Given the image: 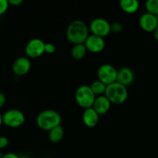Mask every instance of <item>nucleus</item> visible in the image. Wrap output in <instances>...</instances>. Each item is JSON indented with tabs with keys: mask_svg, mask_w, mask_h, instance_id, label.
<instances>
[{
	"mask_svg": "<svg viewBox=\"0 0 158 158\" xmlns=\"http://www.w3.org/2000/svg\"><path fill=\"white\" fill-rule=\"evenodd\" d=\"M26 121L24 114L18 109H10L2 114V122L5 126L16 128L22 126Z\"/></svg>",
	"mask_w": 158,
	"mask_h": 158,
	"instance_id": "nucleus-5",
	"label": "nucleus"
},
{
	"mask_svg": "<svg viewBox=\"0 0 158 158\" xmlns=\"http://www.w3.org/2000/svg\"><path fill=\"white\" fill-rule=\"evenodd\" d=\"M9 3L8 0H0V15H3L8 10Z\"/></svg>",
	"mask_w": 158,
	"mask_h": 158,
	"instance_id": "nucleus-21",
	"label": "nucleus"
},
{
	"mask_svg": "<svg viewBox=\"0 0 158 158\" xmlns=\"http://www.w3.org/2000/svg\"><path fill=\"white\" fill-rule=\"evenodd\" d=\"M9 139L5 136H0V150L4 149L9 145Z\"/></svg>",
	"mask_w": 158,
	"mask_h": 158,
	"instance_id": "nucleus-23",
	"label": "nucleus"
},
{
	"mask_svg": "<svg viewBox=\"0 0 158 158\" xmlns=\"http://www.w3.org/2000/svg\"><path fill=\"white\" fill-rule=\"evenodd\" d=\"M8 1H9V5H12L14 6H19L23 3V0H8Z\"/></svg>",
	"mask_w": 158,
	"mask_h": 158,
	"instance_id": "nucleus-26",
	"label": "nucleus"
},
{
	"mask_svg": "<svg viewBox=\"0 0 158 158\" xmlns=\"http://www.w3.org/2000/svg\"><path fill=\"white\" fill-rule=\"evenodd\" d=\"M110 106L111 103L108 100L107 97L105 95H102L96 97L92 107L95 110V111L99 115H103V114H106L110 110Z\"/></svg>",
	"mask_w": 158,
	"mask_h": 158,
	"instance_id": "nucleus-12",
	"label": "nucleus"
},
{
	"mask_svg": "<svg viewBox=\"0 0 158 158\" xmlns=\"http://www.w3.org/2000/svg\"><path fill=\"white\" fill-rule=\"evenodd\" d=\"M89 86H90L91 89L96 95V97L104 95L105 92H106V85L99 80H96L93 81L91 84L89 85Z\"/></svg>",
	"mask_w": 158,
	"mask_h": 158,
	"instance_id": "nucleus-18",
	"label": "nucleus"
},
{
	"mask_svg": "<svg viewBox=\"0 0 158 158\" xmlns=\"http://www.w3.org/2000/svg\"><path fill=\"white\" fill-rule=\"evenodd\" d=\"M3 124V122H2V114L0 113V127H1L2 125Z\"/></svg>",
	"mask_w": 158,
	"mask_h": 158,
	"instance_id": "nucleus-28",
	"label": "nucleus"
},
{
	"mask_svg": "<svg viewBox=\"0 0 158 158\" xmlns=\"http://www.w3.org/2000/svg\"><path fill=\"white\" fill-rule=\"evenodd\" d=\"M104 95L107 97L111 103L121 104L127 99V88L118 82H115L106 86Z\"/></svg>",
	"mask_w": 158,
	"mask_h": 158,
	"instance_id": "nucleus-3",
	"label": "nucleus"
},
{
	"mask_svg": "<svg viewBox=\"0 0 158 158\" xmlns=\"http://www.w3.org/2000/svg\"><path fill=\"white\" fill-rule=\"evenodd\" d=\"M31 69V62L27 56H20L13 62L12 72L19 77L26 75Z\"/></svg>",
	"mask_w": 158,
	"mask_h": 158,
	"instance_id": "nucleus-11",
	"label": "nucleus"
},
{
	"mask_svg": "<svg viewBox=\"0 0 158 158\" xmlns=\"http://www.w3.org/2000/svg\"><path fill=\"white\" fill-rule=\"evenodd\" d=\"M139 25L145 32H154L158 26L157 16L148 12H144L140 16Z\"/></svg>",
	"mask_w": 158,
	"mask_h": 158,
	"instance_id": "nucleus-10",
	"label": "nucleus"
},
{
	"mask_svg": "<svg viewBox=\"0 0 158 158\" xmlns=\"http://www.w3.org/2000/svg\"><path fill=\"white\" fill-rule=\"evenodd\" d=\"M97 77L99 80L107 86L117 82V69L108 63L102 64L97 69Z\"/></svg>",
	"mask_w": 158,
	"mask_h": 158,
	"instance_id": "nucleus-6",
	"label": "nucleus"
},
{
	"mask_svg": "<svg viewBox=\"0 0 158 158\" xmlns=\"http://www.w3.org/2000/svg\"><path fill=\"white\" fill-rule=\"evenodd\" d=\"M153 33H154V39H155V40H157V41L158 42V26H157V29H155V31H154V32H153Z\"/></svg>",
	"mask_w": 158,
	"mask_h": 158,
	"instance_id": "nucleus-27",
	"label": "nucleus"
},
{
	"mask_svg": "<svg viewBox=\"0 0 158 158\" xmlns=\"http://www.w3.org/2000/svg\"><path fill=\"white\" fill-rule=\"evenodd\" d=\"M87 49L85 44H75L71 49V56L73 59L77 60H80L83 59L86 56Z\"/></svg>",
	"mask_w": 158,
	"mask_h": 158,
	"instance_id": "nucleus-17",
	"label": "nucleus"
},
{
	"mask_svg": "<svg viewBox=\"0 0 158 158\" xmlns=\"http://www.w3.org/2000/svg\"><path fill=\"white\" fill-rule=\"evenodd\" d=\"M2 158H20V157L18 154H15V153L9 152V153H6V154H5L2 157Z\"/></svg>",
	"mask_w": 158,
	"mask_h": 158,
	"instance_id": "nucleus-25",
	"label": "nucleus"
},
{
	"mask_svg": "<svg viewBox=\"0 0 158 158\" xmlns=\"http://www.w3.org/2000/svg\"><path fill=\"white\" fill-rule=\"evenodd\" d=\"M6 103V97L4 93L0 92V109L5 106Z\"/></svg>",
	"mask_w": 158,
	"mask_h": 158,
	"instance_id": "nucleus-24",
	"label": "nucleus"
},
{
	"mask_svg": "<svg viewBox=\"0 0 158 158\" xmlns=\"http://www.w3.org/2000/svg\"><path fill=\"white\" fill-rule=\"evenodd\" d=\"M92 34L100 37H106L111 32V24L104 18H95L89 26Z\"/></svg>",
	"mask_w": 158,
	"mask_h": 158,
	"instance_id": "nucleus-7",
	"label": "nucleus"
},
{
	"mask_svg": "<svg viewBox=\"0 0 158 158\" xmlns=\"http://www.w3.org/2000/svg\"><path fill=\"white\" fill-rule=\"evenodd\" d=\"M56 50V47L52 43H46L45 44V52L48 54H52Z\"/></svg>",
	"mask_w": 158,
	"mask_h": 158,
	"instance_id": "nucleus-22",
	"label": "nucleus"
},
{
	"mask_svg": "<svg viewBox=\"0 0 158 158\" xmlns=\"http://www.w3.org/2000/svg\"><path fill=\"white\" fill-rule=\"evenodd\" d=\"M99 114L93 107L85 109L83 113L82 119L83 122L88 127H94L99 122Z\"/></svg>",
	"mask_w": 158,
	"mask_h": 158,
	"instance_id": "nucleus-14",
	"label": "nucleus"
},
{
	"mask_svg": "<svg viewBox=\"0 0 158 158\" xmlns=\"http://www.w3.org/2000/svg\"><path fill=\"white\" fill-rule=\"evenodd\" d=\"M134 73L129 67H122L117 70V82L125 86H130L134 80Z\"/></svg>",
	"mask_w": 158,
	"mask_h": 158,
	"instance_id": "nucleus-13",
	"label": "nucleus"
},
{
	"mask_svg": "<svg viewBox=\"0 0 158 158\" xmlns=\"http://www.w3.org/2000/svg\"><path fill=\"white\" fill-rule=\"evenodd\" d=\"M147 12L153 15H158V0H148L145 2Z\"/></svg>",
	"mask_w": 158,
	"mask_h": 158,
	"instance_id": "nucleus-19",
	"label": "nucleus"
},
{
	"mask_svg": "<svg viewBox=\"0 0 158 158\" xmlns=\"http://www.w3.org/2000/svg\"><path fill=\"white\" fill-rule=\"evenodd\" d=\"M61 115L55 110H45L41 111L36 117V124L39 128L48 132L61 125Z\"/></svg>",
	"mask_w": 158,
	"mask_h": 158,
	"instance_id": "nucleus-2",
	"label": "nucleus"
},
{
	"mask_svg": "<svg viewBox=\"0 0 158 158\" xmlns=\"http://www.w3.org/2000/svg\"><path fill=\"white\" fill-rule=\"evenodd\" d=\"M120 7L123 12L128 14H133L139 9V2L137 0H120Z\"/></svg>",
	"mask_w": 158,
	"mask_h": 158,
	"instance_id": "nucleus-15",
	"label": "nucleus"
},
{
	"mask_svg": "<svg viewBox=\"0 0 158 158\" xmlns=\"http://www.w3.org/2000/svg\"><path fill=\"white\" fill-rule=\"evenodd\" d=\"M156 16H157V21H158V15H156Z\"/></svg>",
	"mask_w": 158,
	"mask_h": 158,
	"instance_id": "nucleus-29",
	"label": "nucleus"
},
{
	"mask_svg": "<svg viewBox=\"0 0 158 158\" xmlns=\"http://www.w3.org/2000/svg\"><path fill=\"white\" fill-rule=\"evenodd\" d=\"M95 99L96 95L88 85H81L76 90V101L79 106L84 109L92 107Z\"/></svg>",
	"mask_w": 158,
	"mask_h": 158,
	"instance_id": "nucleus-4",
	"label": "nucleus"
},
{
	"mask_svg": "<svg viewBox=\"0 0 158 158\" xmlns=\"http://www.w3.org/2000/svg\"><path fill=\"white\" fill-rule=\"evenodd\" d=\"M89 26L83 20H73L67 26L66 38L73 45L83 44L89 35Z\"/></svg>",
	"mask_w": 158,
	"mask_h": 158,
	"instance_id": "nucleus-1",
	"label": "nucleus"
},
{
	"mask_svg": "<svg viewBox=\"0 0 158 158\" xmlns=\"http://www.w3.org/2000/svg\"><path fill=\"white\" fill-rule=\"evenodd\" d=\"M123 29V25L118 22H115L111 24V32H114V33H119V32H122Z\"/></svg>",
	"mask_w": 158,
	"mask_h": 158,
	"instance_id": "nucleus-20",
	"label": "nucleus"
},
{
	"mask_svg": "<svg viewBox=\"0 0 158 158\" xmlns=\"http://www.w3.org/2000/svg\"><path fill=\"white\" fill-rule=\"evenodd\" d=\"M64 137V131L61 125L57 126L49 131V139L52 143H58Z\"/></svg>",
	"mask_w": 158,
	"mask_h": 158,
	"instance_id": "nucleus-16",
	"label": "nucleus"
},
{
	"mask_svg": "<svg viewBox=\"0 0 158 158\" xmlns=\"http://www.w3.org/2000/svg\"><path fill=\"white\" fill-rule=\"evenodd\" d=\"M46 43L39 38H34L29 40L25 47V52L28 58L35 59L41 56L45 52Z\"/></svg>",
	"mask_w": 158,
	"mask_h": 158,
	"instance_id": "nucleus-8",
	"label": "nucleus"
},
{
	"mask_svg": "<svg viewBox=\"0 0 158 158\" xmlns=\"http://www.w3.org/2000/svg\"><path fill=\"white\" fill-rule=\"evenodd\" d=\"M84 44L87 51L94 52V53H98V52H102L105 49L106 42L103 37L91 34L86 39Z\"/></svg>",
	"mask_w": 158,
	"mask_h": 158,
	"instance_id": "nucleus-9",
	"label": "nucleus"
}]
</instances>
